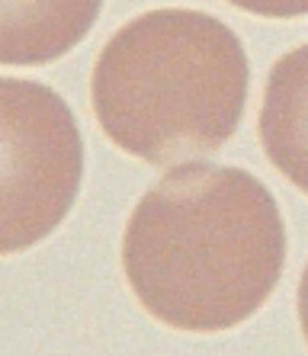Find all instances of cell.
<instances>
[{
  "label": "cell",
  "instance_id": "5b68a950",
  "mask_svg": "<svg viewBox=\"0 0 308 356\" xmlns=\"http://www.w3.org/2000/svg\"><path fill=\"white\" fill-rule=\"evenodd\" d=\"M103 0H0V61L49 65L90 33Z\"/></svg>",
  "mask_w": 308,
  "mask_h": 356
},
{
  "label": "cell",
  "instance_id": "277c9868",
  "mask_svg": "<svg viewBox=\"0 0 308 356\" xmlns=\"http://www.w3.org/2000/svg\"><path fill=\"white\" fill-rule=\"evenodd\" d=\"M260 141L270 164L308 196V42L286 51L270 67Z\"/></svg>",
  "mask_w": 308,
  "mask_h": 356
},
{
  "label": "cell",
  "instance_id": "8992f818",
  "mask_svg": "<svg viewBox=\"0 0 308 356\" xmlns=\"http://www.w3.org/2000/svg\"><path fill=\"white\" fill-rule=\"evenodd\" d=\"M232 7L254 13V17L267 19H289V17H305L308 0H228Z\"/></svg>",
  "mask_w": 308,
  "mask_h": 356
},
{
  "label": "cell",
  "instance_id": "52a82bcc",
  "mask_svg": "<svg viewBox=\"0 0 308 356\" xmlns=\"http://www.w3.org/2000/svg\"><path fill=\"white\" fill-rule=\"evenodd\" d=\"M295 305H299V324H302V334H305V343H308V264H305V270H302Z\"/></svg>",
  "mask_w": 308,
  "mask_h": 356
},
{
  "label": "cell",
  "instance_id": "7a4b0ae2",
  "mask_svg": "<svg viewBox=\"0 0 308 356\" xmlns=\"http://www.w3.org/2000/svg\"><path fill=\"white\" fill-rule=\"evenodd\" d=\"M241 39L202 10L164 7L119 26L97 55L90 106L116 148L154 167L216 154L241 125Z\"/></svg>",
  "mask_w": 308,
  "mask_h": 356
},
{
  "label": "cell",
  "instance_id": "3957f363",
  "mask_svg": "<svg viewBox=\"0 0 308 356\" xmlns=\"http://www.w3.org/2000/svg\"><path fill=\"white\" fill-rule=\"evenodd\" d=\"M0 248L17 254L49 238L74 206L83 177V145L74 113L39 81L0 83Z\"/></svg>",
  "mask_w": 308,
  "mask_h": 356
},
{
  "label": "cell",
  "instance_id": "6da1fadb",
  "mask_svg": "<svg viewBox=\"0 0 308 356\" xmlns=\"http://www.w3.org/2000/svg\"><path fill=\"white\" fill-rule=\"evenodd\" d=\"M283 264L279 206L241 167H170L138 199L122 234V270L138 305L186 334H218L257 315Z\"/></svg>",
  "mask_w": 308,
  "mask_h": 356
}]
</instances>
